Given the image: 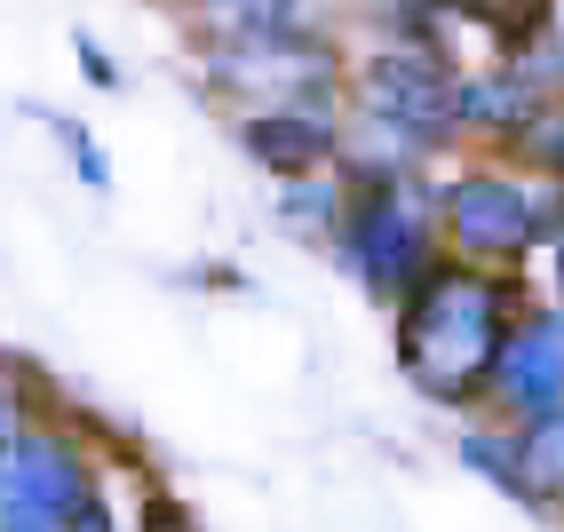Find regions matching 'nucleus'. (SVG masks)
I'll list each match as a JSON object with an SVG mask.
<instances>
[{"mask_svg": "<svg viewBox=\"0 0 564 532\" xmlns=\"http://www.w3.org/2000/svg\"><path fill=\"white\" fill-rule=\"evenodd\" d=\"M454 120L462 128H494V135H533L549 120V96L524 80L509 56H494L485 72H462L454 80Z\"/></svg>", "mask_w": 564, "mask_h": 532, "instance_id": "6e6552de", "label": "nucleus"}, {"mask_svg": "<svg viewBox=\"0 0 564 532\" xmlns=\"http://www.w3.org/2000/svg\"><path fill=\"white\" fill-rule=\"evenodd\" d=\"M524 151H533V160H541L549 175H564V120H556V111H549V120H541L533 135H524Z\"/></svg>", "mask_w": 564, "mask_h": 532, "instance_id": "ddd939ff", "label": "nucleus"}, {"mask_svg": "<svg viewBox=\"0 0 564 532\" xmlns=\"http://www.w3.org/2000/svg\"><path fill=\"white\" fill-rule=\"evenodd\" d=\"M549 271H556V286H564V199H556V222H549Z\"/></svg>", "mask_w": 564, "mask_h": 532, "instance_id": "a211bd4d", "label": "nucleus"}, {"mask_svg": "<svg viewBox=\"0 0 564 532\" xmlns=\"http://www.w3.org/2000/svg\"><path fill=\"white\" fill-rule=\"evenodd\" d=\"M72 532H120V517H111V501L88 485V501H80V517H72Z\"/></svg>", "mask_w": 564, "mask_h": 532, "instance_id": "dca6fc26", "label": "nucleus"}, {"mask_svg": "<svg viewBox=\"0 0 564 532\" xmlns=\"http://www.w3.org/2000/svg\"><path fill=\"white\" fill-rule=\"evenodd\" d=\"M56 135H64V151H72V167H80V183H88V192H104V183H111V167H104L96 135H88L80 120H56Z\"/></svg>", "mask_w": 564, "mask_h": 532, "instance_id": "f8f14e48", "label": "nucleus"}, {"mask_svg": "<svg viewBox=\"0 0 564 532\" xmlns=\"http://www.w3.org/2000/svg\"><path fill=\"white\" fill-rule=\"evenodd\" d=\"M343 207H350V183L343 175H294L279 192V222L294 239H334V231H343Z\"/></svg>", "mask_w": 564, "mask_h": 532, "instance_id": "1a4fd4ad", "label": "nucleus"}, {"mask_svg": "<svg viewBox=\"0 0 564 532\" xmlns=\"http://www.w3.org/2000/svg\"><path fill=\"white\" fill-rule=\"evenodd\" d=\"M437 215H445V231H454L462 254H477L469 271H501L509 279V262H524L541 239H549V199L533 192V183H517L501 167H469L454 175L437 192Z\"/></svg>", "mask_w": 564, "mask_h": 532, "instance_id": "20e7f679", "label": "nucleus"}, {"mask_svg": "<svg viewBox=\"0 0 564 532\" xmlns=\"http://www.w3.org/2000/svg\"><path fill=\"white\" fill-rule=\"evenodd\" d=\"M80 501H88L80 445H64V437H32V430H24L9 477H0V532H72Z\"/></svg>", "mask_w": 564, "mask_h": 532, "instance_id": "39448f33", "label": "nucleus"}, {"mask_svg": "<svg viewBox=\"0 0 564 532\" xmlns=\"http://www.w3.org/2000/svg\"><path fill=\"white\" fill-rule=\"evenodd\" d=\"M72 48H80V64H88V80H96V88H120V64L104 56V41H96V32H80Z\"/></svg>", "mask_w": 564, "mask_h": 532, "instance_id": "2eb2a0df", "label": "nucleus"}, {"mask_svg": "<svg viewBox=\"0 0 564 532\" xmlns=\"http://www.w3.org/2000/svg\"><path fill=\"white\" fill-rule=\"evenodd\" d=\"M485 390L517 413V430L541 422V413H556L564 405V311H524Z\"/></svg>", "mask_w": 564, "mask_h": 532, "instance_id": "423d86ee", "label": "nucleus"}, {"mask_svg": "<svg viewBox=\"0 0 564 532\" xmlns=\"http://www.w3.org/2000/svg\"><path fill=\"white\" fill-rule=\"evenodd\" d=\"M17 445H24V413H17V390H0V477H9Z\"/></svg>", "mask_w": 564, "mask_h": 532, "instance_id": "4468645a", "label": "nucleus"}, {"mask_svg": "<svg viewBox=\"0 0 564 532\" xmlns=\"http://www.w3.org/2000/svg\"><path fill=\"white\" fill-rule=\"evenodd\" d=\"M462 462L477 469V477H494L509 501H524V509H541V492H533V477H524V453H517V430H469L462 437Z\"/></svg>", "mask_w": 564, "mask_h": 532, "instance_id": "9d476101", "label": "nucleus"}, {"mask_svg": "<svg viewBox=\"0 0 564 532\" xmlns=\"http://www.w3.org/2000/svg\"><path fill=\"white\" fill-rule=\"evenodd\" d=\"M517 453H524L533 492H541V501H556V492H564V405L541 413V422H524V430H517Z\"/></svg>", "mask_w": 564, "mask_h": 532, "instance_id": "9b49d317", "label": "nucleus"}, {"mask_svg": "<svg viewBox=\"0 0 564 532\" xmlns=\"http://www.w3.org/2000/svg\"><path fill=\"white\" fill-rule=\"evenodd\" d=\"M517 318H524L517 311V279L469 271V262H437V271L398 302V366H405V382L422 398H437V405L485 398Z\"/></svg>", "mask_w": 564, "mask_h": 532, "instance_id": "f257e3e1", "label": "nucleus"}, {"mask_svg": "<svg viewBox=\"0 0 564 532\" xmlns=\"http://www.w3.org/2000/svg\"><path fill=\"white\" fill-rule=\"evenodd\" d=\"M143 532H199V524H192V517H183V509H167V501H160L152 517H143Z\"/></svg>", "mask_w": 564, "mask_h": 532, "instance_id": "f3484780", "label": "nucleus"}, {"mask_svg": "<svg viewBox=\"0 0 564 532\" xmlns=\"http://www.w3.org/2000/svg\"><path fill=\"white\" fill-rule=\"evenodd\" d=\"M334 247L366 294L405 302L437 271V192H422L413 175H358Z\"/></svg>", "mask_w": 564, "mask_h": 532, "instance_id": "7ed1b4c3", "label": "nucleus"}, {"mask_svg": "<svg viewBox=\"0 0 564 532\" xmlns=\"http://www.w3.org/2000/svg\"><path fill=\"white\" fill-rule=\"evenodd\" d=\"M454 56L445 41H382L358 64V111H366V160L358 175H413L454 135Z\"/></svg>", "mask_w": 564, "mask_h": 532, "instance_id": "f03ea898", "label": "nucleus"}, {"mask_svg": "<svg viewBox=\"0 0 564 532\" xmlns=\"http://www.w3.org/2000/svg\"><path fill=\"white\" fill-rule=\"evenodd\" d=\"M239 143L254 151L262 167H279L286 183L294 175H318L334 151H343V128L326 111H294V104H271V111H247L239 120Z\"/></svg>", "mask_w": 564, "mask_h": 532, "instance_id": "0eeeda50", "label": "nucleus"}]
</instances>
